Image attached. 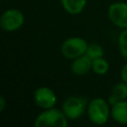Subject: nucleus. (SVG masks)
Listing matches in <instances>:
<instances>
[{
	"label": "nucleus",
	"instance_id": "1",
	"mask_svg": "<svg viewBox=\"0 0 127 127\" xmlns=\"http://www.w3.org/2000/svg\"><path fill=\"white\" fill-rule=\"evenodd\" d=\"M67 117L63 110L58 108L45 109L35 119V127H66Z\"/></svg>",
	"mask_w": 127,
	"mask_h": 127
},
{
	"label": "nucleus",
	"instance_id": "2",
	"mask_svg": "<svg viewBox=\"0 0 127 127\" xmlns=\"http://www.w3.org/2000/svg\"><path fill=\"white\" fill-rule=\"evenodd\" d=\"M108 101H105L103 98L97 97L92 99L87 105V116L89 120L96 125L105 124L111 114Z\"/></svg>",
	"mask_w": 127,
	"mask_h": 127
},
{
	"label": "nucleus",
	"instance_id": "3",
	"mask_svg": "<svg viewBox=\"0 0 127 127\" xmlns=\"http://www.w3.org/2000/svg\"><path fill=\"white\" fill-rule=\"evenodd\" d=\"M87 43L80 37H71L64 40L61 46V53L69 60H74L86 53Z\"/></svg>",
	"mask_w": 127,
	"mask_h": 127
},
{
	"label": "nucleus",
	"instance_id": "4",
	"mask_svg": "<svg viewBox=\"0 0 127 127\" xmlns=\"http://www.w3.org/2000/svg\"><path fill=\"white\" fill-rule=\"evenodd\" d=\"M87 101L81 96H70L63 103L62 110L68 119L76 120L85 111Z\"/></svg>",
	"mask_w": 127,
	"mask_h": 127
},
{
	"label": "nucleus",
	"instance_id": "5",
	"mask_svg": "<svg viewBox=\"0 0 127 127\" xmlns=\"http://www.w3.org/2000/svg\"><path fill=\"white\" fill-rule=\"evenodd\" d=\"M24 22V14L17 9H8L0 17V26L6 32H14L20 29Z\"/></svg>",
	"mask_w": 127,
	"mask_h": 127
},
{
	"label": "nucleus",
	"instance_id": "6",
	"mask_svg": "<svg viewBox=\"0 0 127 127\" xmlns=\"http://www.w3.org/2000/svg\"><path fill=\"white\" fill-rule=\"evenodd\" d=\"M108 19L117 27L127 29V3H112L107 10Z\"/></svg>",
	"mask_w": 127,
	"mask_h": 127
},
{
	"label": "nucleus",
	"instance_id": "7",
	"mask_svg": "<svg viewBox=\"0 0 127 127\" xmlns=\"http://www.w3.org/2000/svg\"><path fill=\"white\" fill-rule=\"evenodd\" d=\"M34 100L37 106L43 109H49L55 106L57 102V96L54 90L47 86L38 87L34 93Z\"/></svg>",
	"mask_w": 127,
	"mask_h": 127
},
{
	"label": "nucleus",
	"instance_id": "8",
	"mask_svg": "<svg viewBox=\"0 0 127 127\" xmlns=\"http://www.w3.org/2000/svg\"><path fill=\"white\" fill-rule=\"evenodd\" d=\"M70 69L75 75H84L92 69V60L84 54L73 60Z\"/></svg>",
	"mask_w": 127,
	"mask_h": 127
},
{
	"label": "nucleus",
	"instance_id": "9",
	"mask_svg": "<svg viewBox=\"0 0 127 127\" xmlns=\"http://www.w3.org/2000/svg\"><path fill=\"white\" fill-rule=\"evenodd\" d=\"M111 116L120 124H127V100L116 102L111 107Z\"/></svg>",
	"mask_w": 127,
	"mask_h": 127
},
{
	"label": "nucleus",
	"instance_id": "10",
	"mask_svg": "<svg viewBox=\"0 0 127 127\" xmlns=\"http://www.w3.org/2000/svg\"><path fill=\"white\" fill-rule=\"evenodd\" d=\"M126 98H127V83L122 81V82L116 83L113 86L107 101L112 106L116 102L125 100Z\"/></svg>",
	"mask_w": 127,
	"mask_h": 127
},
{
	"label": "nucleus",
	"instance_id": "11",
	"mask_svg": "<svg viewBox=\"0 0 127 127\" xmlns=\"http://www.w3.org/2000/svg\"><path fill=\"white\" fill-rule=\"evenodd\" d=\"M64 10L70 15H77L84 9L87 0H60Z\"/></svg>",
	"mask_w": 127,
	"mask_h": 127
},
{
	"label": "nucleus",
	"instance_id": "12",
	"mask_svg": "<svg viewBox=\"0 0 127 127\" xmlns=\"http://www.w3.org/2000/svg\"><path fill=\"white\" fill-rule=\"evenodd\" d=\"M108 69L109 64L105 59H103V57L92 60V70L94 71V73L98 75H103L108 71Z\"/></svg>",
	"mask_w": 127,
	"mask_h": 127
},
{
	"label": "nucleus",
	"instance_id": "13",
	"mask_svg": "<svg viewBox=\"0 0 127 127\" xmlns=\"http://www.w3.org/2000/svg\"><path fill=\"white\" fill-rule=\"evenodd\" d=\"M103 54H104L103 48H102L100 45L95 44V43L89 44L88 47H87L86 53H85V55H86L87 57H89L91 60H95V59H98V58H102V57H103Z\"/></svg>",
	"mask_w": 127,
	"mask_h": 127
},
{
	"label": "nucleus",
	"instance_id": "14",
	"mask_svg": "<svg viewBox=\"0 0 127 127\" xmlns=\"http://www.w3.org/2000/svg\"><path fill=\"white\" fill-rule=\"evenodd\" d=\"M118 45H119V51L121 56L127 60V29H124L118 38Z\"/></svg>",
	"mask_w": 127,
	"mask_h": 127
},
{
	"label": "nucleus",
	"instance_id": "15",
	"mask_svg": "<svg viewBox=\"0 0 127 127\" xmlns=\"http://www.w3.org/2000/svg\"><path fill=\"white\" fill-rule=\"evenodd\" d=\"M120 75H121L122 81H124V82L127 83V64L122 67L121 72H120Z\"/></svg>",
	"mask_w": 127,
	"mask_h": 127
},
{
	"label": "nucleus",
	"instance_id": "16",
	"mask_svg": "<svg viewBox=\"0 0 127 127\" xmlns=\"http://www.w3.org/2000/svg\"><path fill=\"white\" fill-rule=\"evenodd\" d=\"M5 106H6L5 98H4V96H0V112H2L5 109Z\"/></svg>",
	"mask_w": 127,
	"mask_h": 127
}]
</instances>
